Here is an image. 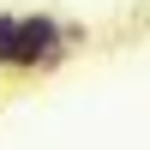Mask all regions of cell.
<instances>
[{
  "label": "cell",
  "instance_id": "obj_3",
  "mask_svg": "<svg viewBox=\"0 0 150 150\" xmlns=\"http://www.w3.org/2000/svg\"><path fill=\"white\" fill-rule=\"evenodd\" d=\"M66 42H72V54H78V48H90V30H84V24H66Z\"/></svg>",
  "mask_w": 150,
  "mask_h": 150
},
{
  "label": "cell",
  "instance_id": "obj_4",
  "mask_svg": "<svg viewBox=\"0 0 150 150\" xmlns=\"http://www.w3.org/2000/svg\"><path fill=\"white\" fill-rule=\"evenodd\" d=\"M144 30H150V12H144Z\"/></svg>",
  "mask_w": 150,
  "mask_h": 150
},
{
  "label": "cell",
  "instance_id": "obj_2",
  "mask_svg": "<svg viewBox=\"0 0 150 150\" xmlns=\"http://www.w3.org/2000/svg\"><path fill=\"white\" fill-rule=\"evenodd\" d=\"M18 30H24V12L0 6V72L12 78V66H18Z\"/></svg>",
  "mask_w": 150,
  "mask_h": 150
},
{
  "label": "cell",
  "instance_id": "obj_1",
  "mask_svg": "<svg viewBox=\"0 0 150 150\" xmlns=\"http://www.w3.org/2000/svg\"><path fill=\"white\" fill-rule=\"evenodd\" d=\"M72 60V42H66V18L60 12H24V30H18V66H12V78H54L60 66Z\"/></svg>",
  "mask_w": 150,
  "mask_h": 150
}]
</instances>
